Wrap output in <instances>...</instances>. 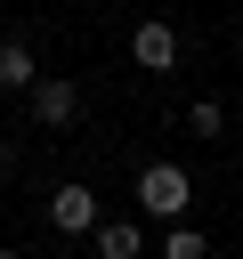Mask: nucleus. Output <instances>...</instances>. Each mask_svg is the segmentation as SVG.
Segmentation results:
<instances>
[{"label": "nucleus", "mask_w": 243, "mask_h": 259, "mask_svg": "<svg viewBox=\"0 0 243 259\" xmlns=\"http://www.w3.org/2000/svg\"><path fill=\"white\" fill-rule=\"evenodd\" d=\"M235 65H243V40H235Z\"/></svg>", "instance_id": "10"}, {"label": "nucleus", "mask_w": 243, "mask_h": 259, "mask_svg": "<svg viewBox=\"0 0 243 259\" xmlns=\"http://www.w3.org/2000/svg\"><path fill=\"white\" fill-rule=\"evenodd\" d=\"M130 57H138L146 73H178V24H170V16H138Z\"/></svg>", "instance_id": "2"}, {"label": "nucleus", "mask_w": 243, "mask_h": 259, "mask_svg": "<svg viewBox=\"0 0 243 259\" xmlns=\"http://www.w3.org/2000/svg\"><path fill=\"white\" fill-rule=\"evenodd\" d=\"M32 121H40V130H73V121H81V81L40 73V89H32Z\"/></svg>", "instance_id": "4"}, {"label": "nucleus", "mask_w": 243, "mask_h": 259, "mask_svg": "<svg viewBox=\"0 0 243 259\" xmlns=\"http://www.w3.org/2000/svg\"><path fill=\"white\" fill-rule=\"evenodd\" d=\"M138 251H146V227L138 219H105L97 227V259H138Z\"/></svg>", "instance_id": "5"}, {"label": "nucleus", "mask_w": 243, "mask_h": 259, "mask_svg": "<svg viewBox=\"0 0 243 259\" xmlns=\"http://www.w3.org/2000/svg\"><path fill=\"white\" fill-rule=\"evenodd\" d=\"M0 89H24V97L40 89V65H32L24 40H0Z\"/></svg>", "instance_id": "6"}, {"label": "nucleus", "mask_w": 243, "mask_h": 259, "mask_svg": "<svg viewBox=\"0 0 243 259\" xmlns=\"http://www.w3.org/2000/svg\"><path fill=\"white\" fill-rule=\"evenodd\" d=\"M49 227H57V235H97V227H105V219H97V194H89L81 178H65V186L49 194Z\"/></svg>", "instance_id": "3"}, {"label": "nucleus", "mask_w": 243, "mask_h": 259, "mask_svg": "<svg viewBox=\"0 0 243 259\" xmlns=\"http://www.w3.org/2000/svg\"><path fill=\"white\" fill-rule=\"evenodd\" d=\"M186 130H194V138H219V130H227V105H219V97H194V105H186Z\"/></svg>", "instance_id": "8"}, {"label": "nucleus", "mask_w": 243, "mask_h": 259, "mask_svg": "<svg viewBox=\"0 0 243 259\" xmlns=\"http://www.w3.org/2000/svg\"><path fill=\"white\" fill-rule=\"evenodd\" d=\"M162 259H211V235L202 227H170L162 235Z\"/></svg>", "instance_id": "7"}, {"label": "nucleus", "mask_w": 243, "mask_h": 259, "mask_svg": "<svg viewBox=\"0 0 243 259\" xmlns=\"http://www.w3.org/2000/svg\"><path fill=\"white\" fill-rule=\"evenodd\" d=\"M0 259H24V251H0Z\"/></svg>", "instance_id": "9"}, {"label": "nucleus", "mask_w": 243, "mask_h": 259, "mask_svg": "<svg viewBox=\"0 0 243 259\" xmlns=\"http://www.w3.org/2000/svg\"><path fill=\"white\" fill-rule=\"evenodd\" d=\"M186 202H194V178H186L178 162H146V170H138V210H146V219L186 227Z\"/></svg>", "instance_id": "1"}]
</instances>
